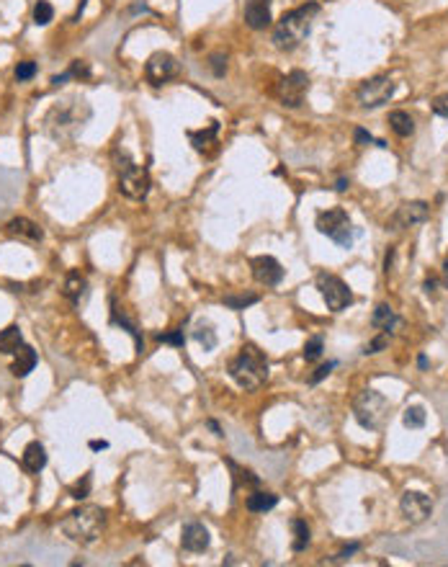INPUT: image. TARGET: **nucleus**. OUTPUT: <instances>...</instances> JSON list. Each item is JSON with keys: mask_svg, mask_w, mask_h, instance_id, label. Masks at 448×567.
<instances>
[{"mask_svg": "<svg viewBox=\"0 0 448 567\" xmlns=\"http://www.w3.org/2000/svg\"><path fill=\"white\" fill-rule=\"evenodd\" d=\"M320 13V3L317 0H309L306 6H299L289 13L281 16V21L273 28V44L276 50L281 52H292L297 50L299 44L304 42L309 31H312L314 16Z\"/></svg>", "mask_w": 448, "mask_h": 567, "instance_id": "1", "label": "nucleus"}, {"mask_svg": "<svg viewBox=\"0 0 448 567\" xmlns=\"http://www.w3.org/2000/svg\"><path fill=\"white\" fill-rule=\"evenodd\" d=\"M106 529V510L98 505H80L62 518L64 537L80 546L96 544Z\"/></svg>", "mask_w": 448, "mask_h": 567, "instance_id": "2", "label": "nucleus"}, {"mask_svg": "<svg viewBox=\"0 0 448 567\" xmlns=\"http://www.w3.org/2000/svg\"><path fill=\"white\" fill-rule=\"evenodd\" d=\"M91 119V106L83 99H67L52 108L44 119V129L52 140H70Z\"/></svg>", "mask_w": 448, "mask_h": 567, "instance_id": "3", "label": "nucleus"}, {"mask_svg": "<svg viewBox=\"0 0 448 567\" xmlns=\"http://www.w3.org/2000/svg\"><path fill=\"white\" fill-rule=\"evenodd\" d=\"M229 376L235 379L237 387H242L245 392H253L258 387H263L265 379H268V359L263 356V351H258L255 346H242L240 354L229 361Z\"/></svg>", "mask_w": 448, "mask_h": 567, "instance_id": "4", "label": "nucleus"}, {"mask_svg": "<svg viewBox=\"0 0 448 567\" xmlns=\"http://www.w3.org/2000/svg\"><path fill=\"white\" fill-rule=\"evenodd\" d=\"M116 157H119V165H116V170H119V191L127 198H134V201L144 198L149 193V186H152L147 168L132 163V157L127 152H119V150H116Z\"/></svg>", "mask_w": 448, "mask_h": 567, "instance_id": "5", "label": "nucleus"}, {"mask_svg": "<svg viewBox=\"0 0 448 567\" xmlns=\"http://www.w3.org/2000/svg\"><path fill=\"white\" fill-rule=\"evenodd\" d=\"M314 227H317V232L330 237V240L338 245V248H345L348 250L353 245V225H350V217L345 209L340 206H333V209H325V212L317 214V220H314Z\"/></svg>", "mask_w": 448, "mask_h": 567, "instance_id": "6", "label": "nucleus"}, {"mask_svg": "<svg viewBox=\"0 0 448 567\" xmlns=\"http://www.w3.org/2000/svg\"><path fill=\"white\" fill-rule=\"evenodd\" d=\"M389 412V400L377 390H363L353 400V415L366 431H379Z\"/></svg>", "mask_w": 448, "mask_h": 567, "instance_id": "7", "label": "nucleus"}, {"mask_svg": "<svg viewBox=\"0 0 448 567\" xmlns=\"http://www.w3.org/2000/svg\"><path fill=\"white\" fill-rule=\"evenodd\" d=\"M317 289H320L328 310L333 312L345 310L353 302V291L348 289V284L343 281L340 276H335V274H320L317 276Z\"/></svg>", "mask_w": 448, "mask_h": 567, "instance_id": "8", "label": "nucleus"}, {"mask_svg": "<svg viewBox=\"0 0 448 567\" xmlns=\"http://www.w3.org/2000/svg\"><path fill=\"white\" fill-rule=\"evenodd\" d=\"M394 91H397V83H394V80L386 78V75H377V78L366 80V83L358 88L356 96L363 108H379V106H384V103H389Z\"/></svg>", "mask_w": 448, "mask_h": 567, "instance_id": "9", "label": "nucleus"}, {"mask_svg": "<svg viewBox=\"0 0 448 567\" xmlns=\"http://www.w3.org/2000/svg\"><path fill=\"white\" fill-rule=\"evenodd\" d=\"M306 88H309V75L304 70H292L276 88L278 101L289 108H299L304 103Z\"/></svg>", "mask_w": 448, "mask_h": 567, "instance_id": "10", "label": "nucleus"}, {"mask_svg": "<svg viewBox=\"0 0 448 567\" xmlns=\"http://www.w3.org/2000/svg\"><path fill=\"white\" fill-rule=\"evenodd\" d=\"M178 75V62L171 52H155L144 62V78L149 85H165Z\"/></svg>", "mask_w": 448, "mask_h": 567, "instance_id": "11", "label": "nucleus"}, {"mask_svg": "<svg viewBox=\"0 0 448 567\" xmlns=\"http://www.w3.org/2000/svg\"><path fill=\"white\" fill-rule=\"evenodd\" d=\"M399 508H402V516L410 521L413 526L427 521V516L433 513V503L425 493H418V490H407L402 500H399Z\"/></svg>", "mask_w": 448, "mask_h": 567, "instance_id": "12", "label": "nucleus"}, {"mask_svg": "<svg viewBox=\"0 0 448 567\" xmlns=\"http://www.w3.org/2000/svg\"><path fill=\"white\" fill-rule=\"evenodd\" d=\"M430 217V206L425 201H405L399 206L397 212L391 214L389 220V230H407V227H415L420 222H425Z\"/></svg>", "mask_w": 448, "mask_h": 567, "instance_id": "13", "label": "nucleus"}, {"mask_svg": "<svg viewBox=\"0 0 448 567\" xmlns=\"http://www.w3.org/2000/svg\"><path fill=\"white\" fill-rule=\"evenodd\" d=\"M250 269H253L255 281L263 284V286H278V284L284 281V266L273 255H258V258H253Z\"/></svg>", "mask_w": 448, "mask_h": 567, "instance_id": "14", "label": "nucleus"}, {"mask_svg": "<svg viewBox=\"0 0 448 567\" xmlns=\"http://www.w3.org/2000/svg\"><path fill=\"white\" fill-rule=\"evenodd\" d=\"M209 541H212V537H209V529L204 524H199V521H191V524L183 526L180 544H183L185 552H196V554L207 552Z\"/></svg>", "mask_w": 448, "mask_h": 567, "instance_id": "15", "label": "nucleus"}, {"mask_svg": "<svg viewBox=\"0 0 448 567\" xmlns=\"http://www.w3.org/2000/svg\"><path fill=\"white\" fill-rule=\"evenodd\" d=\"M245 23L253 31H263L270 26V0H245Z\"/></svg>", "mask_w": 448, "mask_h": 567, "instance_id": "16", "label": "nucleus"}, {"mask_svg": "<svg viewBox=\"0 0 448 567\" xmlns=\"http://www.w3.org/2000/svg\"><path fill=\"white\" fill-rule=\"evenodd\" d=\"M188 140H191L196 152H201V155H214V152H217V145H219V121H209L207 129L188 132Z\"/></svg>", "mask_w": 448, "mask_h": 567, "instance_id": "17", "label": "nucleus"}, {"mask_svg": "<svg viewBox=\"0 0 448 567\" xmlns=\"http://www.w3.org/2000/svg\"><path fill=\"white\" fill-rule=\"evenodd\" d=\"M6 232L13 235V237H21V240H31V242H39L44 237L42 227L36 225V222L26 220V217H16L6 225Z\"/></svg>", "mask_w": 448, "mask_h": 567, "instance_id": "18", "label": "nucleus"}, {"mask_svg": "<svg viewBox=\"0 0 448 567\" xmlns=\"http://www.w3.org/2000/svg\"><path fill=\"white\" fill-rule=\"evenodd\" d=\"M23 469L26 472H31V475H39L44 467H47V451H44V447L39 444V441H31L29 447L23 449Z\"/></svg>", "mask_w": 448, "mask_h": 567, "instance_id": "19", "label": "nucleus"}, {"mask_svg": "<svg viewBox=\"0 0 448 567\" xmlns=\"http://www.w3.org/2000/svg\"><path fill=\"white\" fill-rule=\"evenodd\" d=\"M16 359H13V364H11V371H13V376H29L31 371H34V366H36V351L31 346H26L23 343L18 351H16Z\"/></svg>", "mask_w": 448, "mask_h": 567, "instance_id": "20", "label": "nucleus"}, {"mask_svg": "<svg viewBox=\"0 0 448 567\" xmlns=\"http://www.w3.org/2000/svg\"><path fill=\"white\" fill-rule=\"evenodd\" d=\"M64 297L70 299L72 305H78L80 302V297L86 294L88 291V281H86V276L80 274V271H70L67 274V279H64Z\"/></svg>", "mask_w": 448, "mask_h": 567, "instance_id": "21", "label": "nucleus"}, {"mask_svg": "<svg viewBox=\"0 0 448 567\" xmlns=\"http://www.w3.org/2000/svg\"><path fill=\"white\" fill-rule=\"evenodd\" d=\"M245 505H248V510H253V513H265V510L276 508L278 505V495L265 493V490H255V493H250L248 495Z\"/></svg>", "mask_w": 448, "mask_h": 567, "instance_id": "22", "label": "nucleus"}, {"mask_svg": "<svg viewBox=\"0 0 448 567\" xmlns=\"http://www.w3.org/2000/svg\"><path fill=\"white\" fill-rule=\"evenodd\" d=\"M21 346H23V335L18 330V325H8L6 330H0V354L13 356Z\"/></svg>", "mask_w": 448, "mask_h": 567, "instance_id": "23", "label": "nucleus"}, {"mask_svg": "<svg viewBox=\"0 0 448 567\" xmlns=\"http://www.w3.org/2000/svg\"><path fill=\"white\" fill-rule=\"evenodd\" d=\"M389 127L397 137H413L415 135V119L407 111H391Z\"/></svg>", "mask_w": 448, "mask_h": 567, "instance_id": "24", "label": "nucleus"}, {"mask_svg": "<svg viewBox=\"0 0 448 567\" xmlns=\"http://www.w3.org/2000/svg\"><path fill=\"white\" fill-rule=\"evenodd\" d=\"M371 325L381 330V333H389L391 327L397 325V315H394V310L389 305H379L374 310V315H371Z\"/></svg>", "mask_w": 448, "mask_h": 567, "instance_id": "25", "label": "nucleus"}, {"mask_svg": "<svg viewBox=\"0 0 448 567\" xmlns=\"http://www.w3.org/2000/svg\"><path fill=\"white\" fill-rule=\"evenodd\" d=\"M292 532H294L292 549H294V552H304L306 546H309V541H312V532H309V526H306L304 518H294Z\"/></svg>", "mask_w": 448, "mask_h": 567, "instance_id": "26", "label": "nucleus"}, {"mask_svg": "<svg viewBox=\"0 0 448 567\" xmlns=\"http://www.w3.org/2000/svg\"><path fill=\"white\" fill-rule=\"evenodd\" d=\"M193 340L204 346V351H214L217 348V333H214V327L209 322H199L196 330H193Z\"/></svg>", "mask_w": 448, "mask_h": 567, "instance_id": "27", "label": "nucleus"}, {"mask_svg": "<svg viewBox=\"0 0 448 567\" xmlns=\"http://www.w3.org/2000/svg\"><path fill=\"white\" fill-rule=\"evenodd\" d=\"M425 410L420 408V405H410L405 412H402V423L407 425V428H423L425 425Z\"/></svg>", "mask_w": 448, "mask_h": 567, "instance_id": "28", "label": "nucleus"}, {"mask_svg": "<svg viewBox=\"0 0 448 567\" xmlns=\"http://www.w3.org/2000/svg\"><path fill=\"white\" fill-rule=\"evenodd\" d=\"M54 18V8H52L50 0H39L34 6V23L36 26H47V23Z\"/></svg>", "mask_w": 448, "mask_h": 567, "instance_id": "29", "label": "nucleus"}, {"mask_svg": "<svg viewBox=\"0 0 448 567\" xmlns=\"http://www.w3.org/2000/svg\"><path fill=\"white\" fill-rule=\"evenodd\" d=\"M111 320H114L116 325H121V327H124V330H127V333L137 340V348H139V351H142V338H139V333H137V327L132 325V322H129L127 318H124V312H121V315H119V307H116V305H111Z\"/></svg>", "mask_w": 448, "mask_h": 567, "instance_id": "30", "label": "nucleus"}, {"mask_svg": "<svg viewBox=\"0 0 448 567\" xmlns=\"http://www.w3.org/2000/svg\"><path fill=\"white\" fill-rule=\"evenodd\" d=\"M258 299H260L258 294H240V297H235V294H227V297H224V305H227L229 310H245V307L255 305Z\"/></svg>", "mask_w": 448, "mask_h": 567, "instance_id": "31", "label": "nucleus"}, {"mask_svg": "<svg viewBox=\"0 0 448 567\" xmlns=\"http://www.w3.org/2000/svg\"><path fill=\"white\" fill-rule=\"evenodd\" d=\"M322 348H325V343H322V335H314V338H309L304 343V359L306 361H317L322 356Z\"/></svg>", "mask_w": 448, "mask_h": 567, "instance_id": "32", "label": "nucleus"}, {"mask_svg": "<svg viewBox=\"0 0 448 567\" xmlns=\"http://www.w3.org/2000/svg\"><path fill=\"white\" fill-rule=\"evenodd\" d=\"M227 464H229V469L235 472L237 482H242V485H250V488H258V485H260V477H255L253 472H250V469H240L235 461H227Z\"/></svg>", "mask_w": 448, "mask_h": 567, "instance_id": "33", "label": "nucleus"}, {"mask_svg": "<svg viewBox=\"0 0 448 567\" xmlns=\"http://www.w3.org/2000/svg\"><path fill=\"white\" fill-rule=\"evenodd\" d=\"M36 75V62H31V60H23V62L16 64V80H31Z\"/></svg>", "mask_w": 448, "mask_h": 567, "instance_id": "34", "label": "nucleus"}, {"mask_svg": "<svg viewBox=\"0 0 448 567\" xmlns=\"http://www.w3.org/2000/svg\"><path fill=\"white\" fill-rule=\"evenodd\" d=\"M70 75L78 80H88L91 78V67H88V62H83V60H75V62L70 64Z\"/></svg>", "mask_w": 448, "mask_h": 567, "instance_id": "35", "label": "nucleus"}, {"mask_svg": "<svg viewBox=\"0 0 448 567\" xmlns=\"http://www.w3.org/2000/svg\"><path fill=\"white\" fill-rule=\"evenodd\" d=\"M91 482H93V477L91 475H86L83 477V482H78L75 488L70 490V495L75 498V500H83V498H88V490H91Z\"/></svg>", "mask_w": 448, "mask_h": 567, "instance_id": "36", "label": "nucleus"}, {"mask_svg": "<svg viewBox=\"0 0 448 567\" xmlns=\"http://www.w3.org/2000/svg\"><path fill=\"white\" fill-rule=\"evenodd\" d=\"M209 64H212V72H214V75H217V78H222V75L227 72V55H212Z\"/></svg>", "mask_w": 448, "mask_h": 567, "instance_id": "37", "label": "nucleus"}, {"mask_svg": "<svg viewBox=\"0 0 448 567\" xmlns=\"http://www.w3.org/2000/svg\"><path fill=\"white\" fill-rule=\"evenodd\" d=\"M157 340L160 343H171V346H183L185 338H183V330H171V333H160L157 335Z\"/></svg>", "mask_w": 448, "mask_h": 567, "instance_id": "38", "label": "nucleus"}, {"mask_svg": "<svg viewBox=\"0 0 448 567\" xmlns=\"http://www.w3.org/2000/svg\"><path fill=\"white\" fill-rule=\"evenodd\" d=\"M386 343H389V338H386V333H381V335H379V338H374V340H371V343H369V346L363 348V354H366V356L379 354V351H384V348H386Z\"/></svg>", "mask_w": 448, "mask_h": 567, "instance_id": "39", "label": "nucleus"}, {"mask_svg": "<svg viewBox=\"0 0 448 567\" xmlns=\"http://www.w3.org/2000/svg\"><path fill=\"white\" fill-rule=\"evenodd\" d=\"M433 113L448 119V93H443V96H438V99L433 101Z\"/></svg>", "mask_w": 448, "mask_h": 567, "instance_id": "40", "label": "nucleus"}, {"mask_svg": "<svg viewBox=\"0 0 448 567\" xmlns=\"http://www.w3.org/2000/svg\"><path fill=\"white\" fill-rule=\"evenodd\" d=\"M333 369H335V361H328V364H322V366H320V369H317V371H314V374H312V379H309V382H312V384L322 382V379H325V376H328V374H330V371H333Z\"/></svg>", "mask_w": 448, "mask_h": 567, "instance_id": "41", "label": "nucleus"}, {"mask_svg": "<svg viewBox=\"0 0 448 567\" xmlns=\"http://www.w3.org/2000/svg\"><path fill=\"white\" fill-rule=\"evenodd\" d=\"M353 137H356V145H361V147H366V145H371V142H374V137H371L369 132H366V129H361V127L353 132Z\"/></svg>", "mask_w": 448, "mask_h": 567, "instance_id": "42", "label": "nucleus"}, {"mask_svg": "<svg viewBox=\"0 0 448 567\" xmlns=\"http://www.w3.org/2000/svg\"><path fill=\"white\" fill-rule=\"evenodd\" d=\"M358 549H361V544H356V541H353V544H348L345 546V549H343L340 554H338V557H335V562H345L350 557V554H356Z\"/></svg>", "mask_w": 448, "mask_h": 567, "instance_id": "43", "label": "nucleus"}, {"mask_svg": "<svg viewBox=\"0 0 448 567\" xmlns=\"http://www.w3.org/2000/svg\"><path fill=\"white\" fill-rule=\"evenodd\" d=\"M348 186H350L348 178H338V184H335V191H345Z\"/></svg>", "mask_w": 448, "mask_h": 567, "instance_id": "44", "label": "nucleus"}, {"mask_svg": "<svg viewBox=\"0 0 448 567\" xmlns=\"http://www.w3.org/2000/svg\"><path fill=\"white\" fill-rule=\"evenodd\" d=\"M91 449L98 451V449H108V441H91Z\"/></svg>", "mask_w": 448, "mask_h": 567, "instance_id": "45", "label": "nucleus"}, {"mask_svg": "<svg viewBox=\"0 0 448 567\" xmlns=\"http://www.w3.org/2000/svg\"><path fill=\"white\" fill-rule=\"evenodd\" d=\"M435 284H438L435 279H427V281H425V291H427V294H433V291H435Z\"/></svg>", "mask_w": 448, "mask_h": 567, "instance_id": "46", "label": "nucleus"}, {"mask_svg": "<svg viewBox=\"0 0 448 567\" xmlns=\"http://www.w3.org/2000/svg\"><path fill=\"white\" fill-rule=\"evenodd\" d=\"M443 281L448 284V253H446V258H443Z\"/></svg>", "mask_w": 448, "mask_h": 567, "instance_id": "47", "label": "nucleus"}, {"mask_svg": "<svg viewBox=\"0 0 448 567\" xmlns=\"http://www.w3.org/2000/svg\"><path fill=\"white\" fill-rule=\"evenodd\" d=\"M391 258H394V250L389 248V253H386V261H384V269L389 271V266H391Z\"/></svg>", "mask_w": 448, "mask_h": 567, "instance_id": "48", "label": "nucleus"}, {"mask_svg": "<svg viewBox=\"0 0 448 567\" xmlns=\"http://www.w3.org/2000/svg\"><path fill=\"white\" fill-rule=\"evenodd\" d=\"M209 428H212L214 433H217V436H222V428L217 423H214V420H209Z\"/></svg>", "mask_w": 448, "mask_h": 567, "instance_id": "49", "label": "nucleus"}, {"mask_svg": "<svg viewBox=\"0 0 448 567\" xmlns=\"http://www.w3.org/2000/svg\"><path fill=\"white\" fill-rule=\"evenodd\" d=\"M418 366L420 369H427V359H425V356H420V359H418Z\"/></svg>", "mask_w": 448, "mask_h": 567, "instance_id": "50", "label": "nucleus"}]
</instances>
